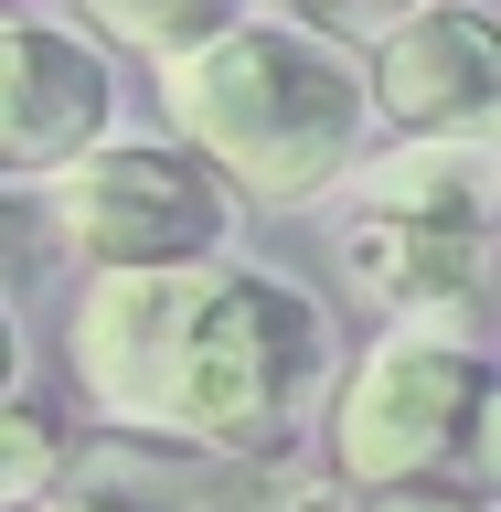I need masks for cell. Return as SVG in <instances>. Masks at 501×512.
Wrapping results in <instances>:
<instances>
[{
    "mask_svg": "<svg viewBox=\"0 0 501 512\" xmlns=\"http://www.w3.org/2000/svg\"><path fill=\"white\" fill-rule=\"evenodd\" d=\"M64 427L54 406H32V395H0V512H43L54 502V470H64Z\"/></svg>",
    "mask_w": 501,
    "mask_h": 512,
    "instance_id": "30bf717a",
    "label": "cell"
},
{
    "mask_svg": "<svg viewBox=\"0 0 501 512\" xmlns=\"http://www.w3.org/2000/svg\"><path fill=\"white\" fill-rule=\"evenodd\" d=\"M43 512H54V502H43Z\"/></svg>",
    "mask_w": 501,
    "mask_h": 512,
    "instance_id": "4fadbf2b",
    "label": "cell"
},
{
    "mask_svg": "<svg viewBox=\"0 0 501 512\" xmlns=\"http://www.w3.org/2000/svg\"><path fill=\"white\" fill-rule=\"evenodd\" d=\"M363 107L427 150H491L501 118V32L470 0H416L395 32L363 43Z\"/></svg>",
    "mask_w": 501,
    "mask_h": 512,
    "instance_id": "8992f818",
    "label": "cell"
},
{
    "mask_svg": "<svg viewBox=\"0 0 501 512\" xmlns=\"http://www.w3.org/2000/svg\"><path fill=\"white\" fill-rule=\"evenodd\" d=\"M406 11H416V0H288L278 22H299V32H320V43H342V54H352V43L395 32Z\"/></svg>",
    "mask_w": 501,
    "mask_h": 512,
    "instance_id": "8fae6325",
    "label": "cell"
},
{
    "mask_svg": "<svg viewBox=\"0 0 501 512\" xmlns=\"http://www.w3.org/2000/svg\"><path fill=\"white\" fill-rule=\"evenodd\" d=\"M54 512H299V491L267 459H214V448L86 427V438H64Z\"/></svg>",
    "mask_w": 501,
    "mask_h": 512,
    "instance_id": "ba28073f",
    "label": "cell"
},
{
    "mask_svg": "<svg viewBox=\"0 0 501 512\" xmlns=\"http://www.w3.org/2000/svg\"><path fill=\"white\" fill-rule=\"evenodd\" d=\"M43 235L86 278H139V267H203V256H224L235 203L171 139H96L64 182H43Z\"/></svg>",
    "mask_w": 501,
    "mask_h": 512,
    "instance_id": "5b68a950",
    "label": "cell"
},
{
    "mask_svg": "<svg viewBox=\"0 0 501 512\" xmlns=\"http://www.w3.org/2000/svg\"><path fill=\"white\" fill-rule=\"evenodd\" d=\"M0 395H22V320H11V299H0Z\"/></svg>",
    "mask_w": 501,
    "mask_h": 512,
    "instance_id": "7c38bea8",
    "label": "cell"
},
{
    "mask_svg": "<svg viewBox=\"0 0 501 512\" xmlns=\"http://www.w3.org/2000/svg\"><path fill=\"white\" fill-rule=\"evenodd\" d=\"M96 139H118V75L86 32L0 11V192L64 182Z\"/></svg>",
    "mask_w": 501,
    "mask_h": 512,
    "instance_id": "52a82bcc",
    "label": "cell"
},
{
    "mask_svg": "<svg viewBox=\"0 0 501 512\" xmlns=\"http://www.w3.org/2000/svg\"><path fill=\"white\" fill-rule=\"evenodd\" d=\"M160 107H171V150H192L214 192L246 214L331 203L374 128L363 64L278 11H246L214 43H192L182 64H160Z\"/></svg>",
    "mask_w": 501,
    "mask_h": 512,
    "instance_id": "7a4b0ae2",
    "label": "cell"
},
{
    "mask_svg": "<svg viewBox=\"0 0 501 512\" xmlns=\"http://www.w3.org/2000/svg\"><path fill=\"white\" fill-rule=\"evenodd\" d=\"M320 459L352 512L416 502V512H480L491 502V363L480 342L384 331L342 363L320 395Z\"/></svg>",
    "mask_w": 501,
    "mask_h": 512,
    "instance_id": "3957f363",
    "label": "cell"
},
{
    "mask_svg": "<svg viewBox=\"0 0 501 512\" xmlns=\"http://www.w3.org/2000/svg\"><path fill=\"white\" fill-rule=\"evenodd\" d=\"M342 278L395 331L470 342L480 278H491V150H427V139H406L395 160H352Z\"/></svg>",
    "mask_w": 501,
    "mask_h": 512,
    "instance_id": "277c9868",
    "label": "cell"
},
{
    "mask_svg": "<svg viewBox=\"0 0 501 512\" xmlns=\"http://www.w3.org/2000/svg\"><path fill=\"white\" fill-rule=\"evenodd\" d=\"M256 0H75V22L64 32H86L96 54L118 43V54H150V64H182L192 43H214L224 22H246Z\"/></svg>",
    "mask_w": 501,
    "mask_h": 512,
    "instance_id": "9c48e42d",
    "label": "cell"
},
{
    "mask_svg": "<svg viewBox=\"0 0 501 512\" xmlns=\"http://www.w3.org/2000/svg\"><path fill=\"white\" fill-rule=\"evenodd\" d=\"M64 374L96 427L278 470L331 395V310L278 267H139L86 278L64 310Z\"/></svg>",
    "mask_w": 501,
    "mask_h": 512,
    "instance_id": "6da1fadb",
    "label": "cell"
}]
</instances>
